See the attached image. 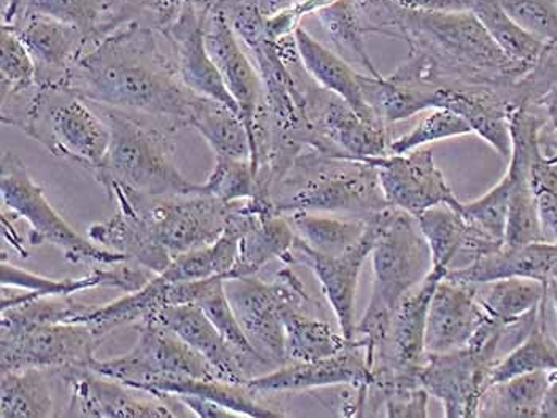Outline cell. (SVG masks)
I'll return each instance as SVG.
<instances>
[{"label":"cell","instance_id":"obj_1","mask_svg":"<svg viewBox=\"0 0 557 418\" xmlns=\"http://www.w3.org/2000/svg\"><path fill=\"white\" fill-rule=\"evenodd\" d=\"M160 34L128 23L91 45L72 68L67 87L89 104L150 116L181 129L199 94L185 87Z\"/></svg>","mask_w":557,"mask_h":418},{"label":"cell","instance_id":"obj_2","mask_svg":"<svg viewBox=\"0 0 557 418\" xmlns=\"http://www.w3.org/2000/svg\"><path fill=\"white\" fill-rule=\"evenodd\" d=\"M110 128V147L95 180L106 193L120 188L140 197H184L198 193V183L188 180L175 166L172 134L166 123H147L137 113L91 104Z\"/></svg>","mask_w":557,"mask_h":418},{"label":"cell","instance_id":"obj_3","mask_svg":"<svg viewBox=\"0 0 557 418\" xmlns=\"http://www.w3.org/2000/svg\"><path fill=\"white\" fill-rule=\"evenodd\" d=\"M306 150L271 188L277 214L330 212L368 218L391 207L373 166L354 157Z\"/></svg>","mask_w":557,"mask_h":418},{"label":"cell","instance_id":"obj_4","mask_svg":"<svg viewBox=\"0 0 557 418\" xmlns=\"http://www.w3.org/2000/svg\"><path fill=\"white\" fill-rule=\"evenodd\" d=\"M376 242L371 250L373 291L356 328V338L362 339L367 355L386 341L395 308L409 291L424 282L433 267L418 218L388 207L376 215Z\"/></svg>","mask_w":557,"mask_h":418},{"label":"cell","instance_id":"obj_5","mask_svg":"<svg viewBox=\"0 0 557 418\" xmlns=\"http://www.w3.org/2000/svg\"><path fill=\"white\" fill-rule=\"evenodd\" d=\"M22 131L92 178L108 156V123L89 102L61 85H39Z\"/></svg>","mask_w":557,"mask_h":418},{"label":"cell","instance_id":"obj_6","mask_svg":"<svg viewBox=\"0 0 557 418\" xmlns=\"http://www.w3.org/2000/svg\"><path fill=\"white\" fill-rule=\"evenodd\" d=\"M0 191L10 215L29 223L30 245L51 243L63 252L64 258L72 265L112 266L128 262L126 256L102 249L91 239L78 235L51 207L44 188L30 177L29 170L15 153L7 152L2 156Z\"/></svg>","mask_w":557,"mask_h":418},{"label":"cell","instance_id":"obj_7","mask_svg":"<svg viewBox=\"0 0 557 418\" xmlns=\"http://www.w3.org/2000/svg\"><path fill=\"white\" fill-rule=\"evenodd\" d=\"M225 290L258 358L271 371L287 365L282 315L287 307L311 303L300 277L288 266L277 274L274 282H263L256 276L243 277L226 280Z\"/></svg>","mask_w":557,"mask_h":418},{"label":"cell","instance_id":"obj_8","mask_svg":"<svg viewBox=\"0 0 557 418\" xmlns=\"http://www.w3.org/2000/svg\"><path fill=\"white\" fill-rule=\"evenodd\" d=\"M120 191L143 218L151 241L166 250L172 259L212 245L225 229L232 204L201 193L153 198Z\"/></svg>","mask_w":557,"mask_h":418},{"label":"cell","instance_id":"obj_9","mask_svg":"<svg viewBox=\"0 0 557 418\" xmlns=\"http://www.w3.org/2000/svg\"><path fill=\"white\" fill-rule=\"evenodd\" d=\"M136 330L139 338L128 353L116 358H96L89 369L137 390L160 377L219 379L198 352L157 320L140 321Z\"/></svg>","mask_w":557,"mask_h":418},{"label":"cell","instance_id":"obj_10","mask_svg":"<svg viewBox=\"0 0 557 418\" xmlns=\"http://www.w3.org/2000/svg\"><path fill=\"white\" fill-rule=\"evenodd\" d=\"M101 342L84 324L0 327V369H89Z\"/></svg>","mask_w":557,"mask_h":418},{"label":"cell","instance_id":"obj_11","mask_svg":"<svg viewBox=\"0 0 557 418\" xmlns=\"http://www.w3.org/2000/svg\"><path fill=\"white\" fill-rule=\"evenodd\" d=\"M69 389V403L61 417L175 418L188 410L172 395L139 397L140 390L88 368L53 369Z\"/></svg>","mask_w":557,"mask_h":418},{"label":"cell","instance_id":"obj_12","mask_svg":"<svg viewBox=\"0 0 557 418\" xmlns=\"http://www.w3.org/2000/svg\"><path fill=\"white\" fill-rule=\"evenodd\" d=\"M359 161L377 170L381 188L391 207L407 212L412 217H419L436 205H449L462 212L463 202L456 198L448 180L436 166L430 147Z\"/></svg>","mask_w":557,"mask_h":418},{"label":"cell","instance_id":"obj_13","mask_svg":"<svg viewBox=\"0 0 557 418\" xmlns=\"http://www.w3.org/2000/svg\"><path fill=\"white\" fill-rule=\"evenodd\" d=\"M377 215V214H376ZM376 215L370 217L367 232L352 249L342 255H323L308 245L300 236L295 238L290 253V266L309 267L318 277L323 294L335 314L338 328L347 341L356 339V297L359 277L364 262L376 242Z\"/></svg>","mask_w":557,"mask_h":418},{"label":"cell","instance_id":"obj_14","mask_svg":"<svg viewBox=\"0 0 557 418\" xmlns=\"http://www.w3.org/2000/svg\"><path fill=\"white\" fill-rule=\"evenodd\" d=\"M494 365L470 347L428 353L419 383L438 400L448 418H476Z\"/></svg>","mask_w":557,"mask_h":418},{"label":"cell","instance_id":"obj_15","mask_svg":"<svg viewBox=\"0 0 557 418\" xmlns=\"http://www.w3.org/2000/svg\"><path fill=\"white\" fill-rule=\"evenodd\" d=\"M373 385L362 339L356 338L344 351L315 362H295L278 366L268 375L250 377L247 389L256 395L308 392L329 387Z\"/></svg>","mask_w":557,"mask_h":418},{"label":"cell","instance_id":"obj_16","mask_svg":"<svg viewBox=\"0 0 557 418\" xmlns=\"http://www.w3.org/2000/svg\"><path fill=\"white\" fill-rule=\"evenodd\" d=\"M205 40L223 84L239 107L247 132L252 137L258 116L263 111V85L252 58L244 53L239 37L215 3L206 15Z\"/></svg>","mask_w":557,"mask_h":418},{"label":"cell","instance_id":"obj_17","mask_svg":"<svg viewBox=\"0 0 557 418\" xmlns=\"http://www.w3.org/2000/svg\"><path fill=\"white\" fill-rule=\"evenodd\" d=\"M12 26L36 64L37 84L67 85L69 74L89 48L88 37L78 27L29 12Z\"/></svg>","mask_w":557,"mask_h":418},{"label":"cell","instance_id":"obj_18","mask_svg":"<svg viewBox=\"0 0 557 418\" xmlns=\"http://www.w3.org/2000/svg\"><path fill=\"white\" fill-rule=\"evenodd\" d=\"M211 7L188 5L160 36L174 51L175 67L185 87L239 112L206 47L205 23Z\"/></svg>","mask_w":557,"mask_h":418},{"label":"cell","instance_id":"obj_19","mask_svg":"<svg viewBox=\"0 0 557 418\" xmlns=\"http://www.w3.org/2000/svg\"><path fill=\"white\" fill-rule=\"evenodd\" d=\"M487 314L476 296V286L445 279L433 293L425 327V351L446 353L467 347Z\"/></svg>","mask_w":557,"mask_h":418},{"label":"cell","instance_id":"obj_20","mask_svg":"<svg viewBox=\"0 0 557 418\" xmlns=\"http://www.w3.org/2000/svg\"><path fill=\"white\" fill-rule=\"evenodd\" d=\"M151 320H157L187 342L225 382L246 385L250 379L249 372L256 369L223 338L198 304L163 307Z\"/></svg>","mask_w":557,"mask_h":418},{"label":"cell","instance_id":"obj_21","mask_svg":"<svg viewBox=\"0 0 557 418\" xmlns=\"http://www.w3.org/2000/svg\"><path fill=\"white\" fill-rule=\"evenodd\" d=\"M454 282L481 286L498 279L524 277L549 283L557 277V243L540 241L524 245H508L480 256L470 265L449 269L446 274Z\"/></svg>","mask_w":557,"mask_h":418},{"label":"cell","instance_id":"obj_22","mask_svg":"<svg viewBox=\"0 0 557 418\" xmlns=\"http://www.w3.org/2000/svg\"><path fill=\"white\" fill-rule=\"evenodd\" d=\"M116 202V214L89 226L88 238L102 249L126 256L128 262L153 274H163L172 263L166 250L157 245L147 232L143 218L120 190L108 194Z\"/></svg>","mask_w":557,"mask_h":418},{"label":"cell","instance_id":"obj_23","mask_svg":"<svg viewBox=\"0 0 557 418\" xmlns=\"http://www.w3.org/2000/svg\"><path fill=\"white\" fill-rule=\"evenodd\" d=\"M129 263H119V265L110 266V269H99L98 267L82 279L58 280L48 279V277L7 263L5 256H3L2 266H0L2 267L0 283H2V288L13 287L29 291L36 297L74 296L75 293L91 290V288H116L125 293H133L150 282V270L147 273L144 267H134Z\"/></svg>","mask_w":557,"mask_h":418},{"label":"cell","instance_id":"obj_24","mask_svg":"<svg viewBox=\"0 0 557 418\" xmlns=\"http://www.w3.org/2000/svg\"><path fill=\"white\" fill-rule=\"evenodd\" d=\"M295 42H297L302 67L315 84L335 92L364 118H380L364 101L362 87H360V72L350 66L338 53L323 47L301 26L295 29Z\"/></svg>","mask_w":557,"mask_h":418},{"label":"cell","instance_id":"obj_25","mask_svg":"<svg viewBox=\"0 0 557 418\" xmlns=\"http://www.w3.org/2000/svg\"><path fill=\"white\" fill-rule=\"evenodd\" d=\"M295 238L297 232L285 215H261L240 239L235 266L230 270L226 280L256 276L273 259L290 266Z\"/></svg>","mask_w":557,"mask_h":418},{"label":"cell","instance_id":"obj_26","mask_svg":"<svg viewBox=\"0 0 557 418\" xmlns=\"http://www.w3.org/2000/svg\"><path fill=\"white\" fill-rule=\"evenodd\" d=\"M190 128L201 134L215 157L250 160L252 145L240 113L215 99L198 96L191 109Z\"/></svg>","mask_w":557,"mask_h":418},{"label":"cell","instance_id":"obj_27","mask_svg":"<svg viewBox=\"0 0 557 418\" xmlns=\"http://www.w3.org/2000/svg\"><path fill=\"white\" fill-rule=\"evenodd\" d=\"M170 280L161 274L140 290L125 294L113 303L95 306L82 324L104 341L116 328L151 320L161 308L170 306Z\"/></svg>","mask_w":557,"mask_h":418},{"label":"cell","instance_id":"obj_28","mask_svg":"<svg viewBox=\"0 0 557 418\" xmlns=\"http://www.w3.org/2000/svg\"><path fill=\"white\" fill-rule=\"evenodd\" d=\"M416 218L432 252L433 266H442L449 270L459 258L462 263L454 269L473 262V229L462 217V212L449 205H436Z\"/></svg>","mask_w":557,"mask_h":418},{"label":"cell","instance_id":"obj_29","mask_svg":"<svg viewBox=\"0 0 557 418\" xmlns=\"http://www.w3.org/2000/svg\"><path fill=\"white\" fill-rule=\"evenodd\" d=\"M360 87L367 104L387 126L435 109L436 85L408 84L360 74Z\"/></svg>","mask_w":557,"mask_h":418},{"label":"cell","instance_id":"obj_30","mask_svg":"<svg viewBox=\"0 0 557 418\" xmlns=\"http://www.w3.org/2000/svg\"><path fill=\"white\" fill-rule=\"evenodd\" d=\"M306 307L290 306L282 315L287 363L315 362L336 355L349 345L342 330L336 331L329 321L312 317Z\"/></svg>","mask_w":557,"mask_h":418},{"label":"cell","instance_id":"obj_31","mask_svg":"<svg viewBox=\"0 0 557 418\" xmlns=\"http://www.w3.org/2000/svg\"><path fill=\"white\" fill-rule=\"evenodd\" d=\"M555 372H531L493 383L484 392L478 417L536 418Z\"/></svg>","mask_w":557,"mask_h":418},{"label":"cell","instance_id":"obj_32","mask_svg":"<svg viewBox=\"0 0 557 418\" xmlns=\"http://www.w3.org/2000/svg\"><path fill=\"white\" fill-rule=\"evenodd\" d=\"M476 296L487 317L500 324H515L539 311L548 296V283L510 277L476 286Z\"/></svg>","mask_w":557,"mask_h":418},{"label":"cell","instance_id":"obj_33","mask_svg":"<svg viewBox=\"0 0 557 418\" xmlns=\"http://www.w3.org/2000/svg\"><path fill=\"white\" fill-rule=\"evenodd\" d=\"M48 369L27 368L2 372L0 416L2 418H50L54 413Z\"/></svg>","mask_w":557,"mask_h":418},{"label":"cell","instance_id":"obj_34","mask_svg":"<svg viewBox=\"0 0 557 418\" xmlns=\"http://www.w3.org/2000/svg\"><path fill=\"white\" fill-rule=\"evenodd\" d=\"M469 10L508 60L528 71L535 66L546 45L519 27L505 12L500 0H469Z\"/></svg>","mask_w":557,"mask_h":418},{"label":"cell","instance_id":"obj_35","mask_svg":"<svg viewBox=\"0 0 557 418\" xmlns=\"http://www.w3.org/2000/svg\"><path fill=\"white\" fill-rule=\"evenodd\" d=\"M294 226L297 236L315 252L323 255H342L352 249L367 232L370 217H354L343 220L336 217H323L318 212H292L285 215Z\"/></svg>","mask_w":557,"mask_h":418},{"label":"cell","instance_id":"obj_36","mask_svg":"<svg viewBox=\"0 0 557 418\" xmlns=\"http://www.w3.org/2000/svg\"><path fill=\"white\" fill-rule=\"evenodd\" d=\"M319 23L325 30L330 42L336 48V53L352 66L357 64L363 68L364 74L381 78L377 67L368 54L363 40L362 24L357 15L352 0H333L330 5L315 12Z\"/></svg>","mask_w":557,"mask_h":418},{"label":"cell","instance_id":"obj_37","mask_svg":"<svg viewBox=\"0 0 557 418\" xmlns=\"http://www.w3.org/2000/svg\"><path fill=\"white\" fill-rule=\"evenodd\" d=\"M549 303V293L540 311L539 324L529 332L528 338L508 352L491 372L490 385L511 377L531 375V372L557 371V342L549 334L546 327V307Z\"/></svg>","mask_w":557,"mask_h":418},{"label":"cell","instance_id":"obj_38","mask_svg":"<svg viewBox=\"0 0 557 418\" xmlns=\"http://www.w3.org/2000/svg\"><path fill=\"white\" fill-rule=\"evenodd\" d=\"M115 7L116 0H36L29 12L45 13L78 27L91 47L115 33Z\"/></svg>","mask_w":557,"mask_h":418},{"label":"cell","instance_id":"obj_39","mask_svg":"<svg viewBox=\"0 0 557 418\" xmlns=\"http://www.w3.org/2000/svg\"><path fill=\"white\" fill-rule=\"evenodd\" d=\"M226 279L223 276H214L208 279L206 283L205 293L199 297L198 306L206 312L212 324L215 325L216 330L222 332L223 338L236 349L253 368L263 365L258 358L257 352L250 345L249 339L244 334L239 321H237L235 311H233L232 303H230L228 294L225 290Z\"/></svg>","mask_w":557,"mask_h":418},{"label":"cell","instance_id":"obj_40","mask_svg":"<svg viewBox=\"0 0 557 418\" xmlns=\"http://www.w3.org/2000/svg\"><path fill=\"white\" fill-rule=\"evenodd\" d=\"M510 193V178L504 176L484 197L463 204L462 217L474 231L481 232L493 241L505 243Z\"/></svg>","mask_w":557,"mask_h":418},{"label":"cell","instance_id":"obj_41","mask_svg":"<svg viewBox=\"0 0 557 418\" xmlns=\"http://www.w3.org/2000/svg\"><path fill=\"white\" fill-rule=\"evenodd\" d=\"M256 170L250 160L215 157L214 169L208 180L199 185L198 193L230 204L256 197Z\"/></svg>","mask_w":557,"mask_h":418},{"label":"cell","instance_id":"obj_42","mask_svg":"<svg viewBox=\"0 0 557 418\" xmlns=\"http://www.w3.org/2000/svg\"><path fill=\"white\" fill-rule=\"evenodd\" d=\"M469 134H473L472 128L462 116L448 109H432L411 131L392 140L388 153H408L440 140L469 136Z\"/></svg>","mask_w":557,"mask_h":418},{"label":"cell","instance_id":"obj_43","mask_svg":"<svg viewBox=\"0 0 557 418\" xmlns=\"http://www.w3.org/2000/svg\"><path fill=\"white\" fill-rule=\"evenodd\" d=\"M215 0H116V29L139 23L163 34L188 5L211 7Z\"/></svg>","mask_w":557,"mask_h":418},{"label":"cell","instance_id":"obj_44","mask_svg":"<svg viewBox=\"0 0 557 418\" xmlns=\"http://www.w3.org/2000/svg\"><path fill=\"white\" fill-rule=\"evenodd\" d=\"M531 183L539 207L543 239L557 243V154L546 156L536 147L531 161Z\"/></svg>","mask_w":557,"mask_h":418},{"label":"cell","instance_id":"obj_45","mask_svg":"<svg viewBox=\"0 0 557 418\" xmlns=\"http://www.w3.org/2000/svg\"><path fill=\"white\" fill-rule=\"evenodd\" d=\"M37 85L36 64L18 34L2 24L0 34V88L2 92L22 91Z\"/></svg>","mask_w":557,"mask_h":418},{"label":"cell","instance_id":"obj_46","mask_svg":"<svg viewBox=\"0 0 557 418\" xmlns=\"http://www.w3.org/2000/svg\"><path fill=\"white\" fill-rule=\"evenodd\" d=\"M500 5L536 40L557 43V0H500Z\"/></svg>","mask_w":557,"mask_h":418},{"label":"cell","instance_id":"obj_47","mask_svg":"<svg viewBox=\"0 0 557 418\" xmlns=\"http://www.w3.org/2000/svg\"><path fill=\"white\" fill-rule=\"evenodd\" d=\"M429 392L422 385L398 389L384 400V410L391 418H425L429 417Z\"/></svg>","mask_w":557,"mask_h":418},{"label":"cell","instance_id":"obj_48","mask_svg":"<svg viewBox=\"0 0 557 418\" xmlns=\"http://www.w3.org/2000/svg\"><path fill=\"white\" fill-rule=\"evenodd\" d=\"M190 413L196 417L202 418H219V417H237L228 407L222 406L214 400H209L205 396L196 395H175Z\"/></svg>","mask_w":557,"mask_h":418},{"label":"cell","instance_id":"obj_49","mask_svg":"<svg viewBox=\"0 0 557 418\" xmlns=\"http://www.w3.org/2000/svg\"><path fill=\"white\" fill-rule=\"evenodd\" d=\"M408 12L435 13L469 10L467 0H392Z\"/></svg>","mask_w":557,"mask_h":418},{"label":"cell","instance_id":"obj_50","mask_svg":"<svg viewBox=\"0 0 557 418\" xmlns=\"http://www.w3.org/2000/svg\"><path fill=\"white\" fill-rule=\"evenodd\" d=\"M36 0H10L9 3L2 5V24H15L23 18L30 9H33Z\"/></svg>","mask_w":557,"mask_h":418},{"label":"cell","instance_id":"obj_51","mask_svg":"<svg viewBox=\"0 0 557 418\" xmlns=\"http://www.w3.org/2000/svg\"><path fill=\"white\" fill-rule=\"evenodd\" d=\"M540 417L557 418V371L553 375L552 383H549L546 395L543 397Z\"/></svg>","mask_w":557,"mask_h":418},{"label":"cell","instance_id":"obj_52","mask_svg":"<svg viewBox=\"0 0 557 418\" xmlns=\"http://www.w3.org/2000/svg\"><path fill=\"white\" fill-rule=\"evenodd\" d=\"M548 293L549 301H552L553 303V308H555L557 318V277L556 279H553L552 282L548 283Z\"/></svg>","mask_w":557,"mask_h":418},{"label":"cell","instance_id":"obj_53","mask_svg":"<svg viewBox=\"0 0 557 418\" xmlns=\"http://www.w3.org/2000/svg\"><path fill=\"white\" fill-rule=\"evenodd\" d=\"M215 2H216V0H215Z\"/></svg>","mask_w":557,"mask_h":418}]
</instances>
